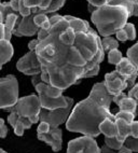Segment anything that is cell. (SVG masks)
Listing matches in <instances>:
<instances>
[{
    "mask_svg": "<svg viewBox=\"0 0 138 153\" xmlns=\"http://www.w3.org/2000/svg\"><path fill=\"white\" fill-rule=\"evenodd\" d=\"M35 15L36 14L31 13L28 16L21 17L16 23V26L14 27L13 35L16 37H31L33 35H37L40 28L33 22Z\"/></svg>",
    "mask_w": 138,
    "mask_h": 153,
    "instance_id": "cell-10",
    "label": "cell"
},
{
    "mask_svg": "<svg viewBox=\"0 0 138 153\" xmlns=\"http://www.w3.org/2000/svg\"><path fill=\"white\" fill-rule=\"evenodd\" d=\"M72 108H73V99L69 97L68 105L65 108H59L55 110L41 109L39 113V121L47 122V124H50L51 127H58L61 124L67 122Z\"/></svg>",
    "mask_w": 138,
    "mask_h": 153,
    "instance_id": "cell-6",
    "label": "cell"
},
{
    "mask_svg": "<svg viewBox=\"0 0 138 153\" xmlns=\"http://www.w3.org/2000/svg\"><path fill=\"white\" fill-rule=\"evenodd\" d=\"M102 50H104V52L109 53L111 50H114L119 48V42H118L116 39L112 38L111 36H109V37H104L102 40Z\"/></svg>",
    "mask_w": 138,
    "mask_h": 153,
    "instance_id": "cell-22",
    "label": "cell"
},
{
    "mask_svg": "<svg viewBox=\"0 0 138 153\" xmlns=\"http://www.w3.org/2000/svg\"><path fill=\"white\" fill-rule=\"evenodd\" d=\"M116 124L118 127V139L124 142L127 137L131 136V124H127L121 119H116Z\"/></svg>",
    "mask_w": 138,
    "mask_h": 153,
    "instance_id": "cell-21",
    "label": "cell"
},
{
    "mask_svg": "<svg viewBox=\"0 0 138 153\" xmlns=\"http://www.w3.org/2000/svg\"><path fill=\"white\" fill-rule=\"evenodd\" d=\"M39 140L50 145L54 152H59L63 147V131L58 127H51L47 134H37Z\"/></svg>",
    "mask_w": 138,
    "mask_h": 153,
    "instance_id": "cell-12",
    "label": "cell"
},
{
    "mask_svg": "<svg viewBox=\"0 0 138 153\" xmlns=\"http://www.w3.org/2000/svg\"><path fill=\"white\" fill-rule=\"evenodd\" d=\"M136 115H137V114H135V113H132V112L122 111V110H120V111L118 112L114 117H116V119H121V120L125 121L127 124H132L133 121H135L134 119H135Z\"/></svg>",
    "mask_w": 138,
    "mask_h": 153,
    "instance_id": "cell-26",
    "label": "cell"
},
{
    "mask_svg": "<svg viewBox=\"0 0 138 153\" xmlns=\"http://www.w3.org/2000/svg\"><path fill=\"white\" fill-rule=\"evenodd\" d=\"M50 21V17L47 16V14H36L35 16H33V22L35 24L38 26L39 28H42L44 26V24H47V22Z\"/></svg>",
    "mask_w": 138,
    "mask_h": 153,
    "instance_id": "cell-28",
    "label": "cell"
},
{
    "mask_svg": "<svg viewBox=\"0 0 138 153\" xmlns=\"http://www.w3.org/2000/svg\"><path fill=\"white\" fill-rule=\"evenodd\" d=\"M16 68L19 72L26 76H36L41 74V64L39 62L35 51H29L16 63Z\"/></svg>",
    "mask_w": 138,
    "mask_h": 153,
    "instance_id": "cell-8",
    "label": "cell"
},
{
    "mask_svg": "<svg viewBox=\"0 0 138 153\" xmlns=\"http://www.w3.org/2000/svg\"><path fill=\"white\" fill-rule=\"evenodd\" d=\"M128 17V11L125 7L112 4L97 8L91 14L92 23L96 26L97 31L102 38L109 37L122 29L127 23Z\"/></svg>",
    "mask_w": 138,
    "mask_h": 153,
    "instance_id": "cell-3",
    "label": "cell"
},
{
    "mask_svg": "<svg viewBox=\"0 0 138 153\" xmlns=\"http://www.w3.org/2000/svg\"><path fill=\"white\" fill-rule=\"evenodd\" d=\"M38 44H39L38 39H33V40H31V41L28 43V49H29V51H35Z\"/></svg>",
    "mask_w": 138,
    "mask_h": 153,
    "instance_id": "cell-37",
    "label": "cell"
},
{
    "mask_svg": "<svg viewBox=\"0 0 138 153\" xmlns=\"http://www.w3.org/2000/svg\"><path fill=\"white\" fill-rule=\"evenodd\" d=\"M51 126L47 122H40V124L37 127V134H47L50 131Z\"/></svg>",
    "mask_w": 138,
    "mask_h": 153,
    "instance_id": "cell-31",
    "label": "cell"
},
{
    "mask_svg": "<svg viewBox=\"0 0 138 153\" xmlns=\"http://www.w3.org/2000/svg\"><path fill=\"white\" fill-rule=\"evenodd\" d=\"M86 1L88 2V4H91L95 8H100L106 4H109L111 0H86Z\"/></svg>",
    "mask_w": 138,
    "mask_h": 153,
    "instance_id": "cell-32",
    "label": "cell"
},
{
    "mask_svg": "<svg viewBox=\"0 0 138 153\" xmlns=\"http://www.w3.org/2000/svg\"><path fill=\"white\" fill-rule=\"evenodd\" d=\"M0 2H1V0H0Z\"/></svg>",
    "mask_w": 138,
    "mask_h": 153,
    "instance_id": "cell-43",
    "label": "cell"
},
{
    "mask_svg": "<svg viewBox=\"0 0 138 153\" xmlns=\"http://www.w3.org/2000/svg\"><path fill=\"white\" fill-rule=\"evenodd\" d=\"M40 105L42 109L45 110H55L59 108H65L68 105L69 97L68 96H61L57 98H51L43 94H38Z\"/></svg>",
    "mask_w": 138,
    "mask_h": 153,
    "instance_id": "cell-14",
    "label": "cell"
},
{
    "mask_svg": "<svg viewBox=\"0 0 138 153\" xmlns=\"http://www.w3.org/2000/svg\"><path fill=\"white\" fill-rule=\"evenodd\" d=\"M19 100V82L15 76L0 78V109H7Z\"/></svg>",
    "mask_w": 138,
    "mask_h": 153,
    "instance_id": "cell-5",
    "label": "cell"
},
{
    "mask_svg": "<svg viewBox=\"0 0 138 153\" xmlns=\"http://www.w3.org/2000/svg\"><path fill=\"white\" fill-rule=\"evenodd\" d=\"M9 124L14 128V133L17 136H23L25 129H29L33 125L31 121L25 117H21L15 112H10L8 117Z\"/></svg>",
    "mask_w": 138,
    "mask_h": 153,
    "instance_id": "cell-13",
    "label": "cell"
},
{
    "mask_svg": "<svg viewBox=\"0 0 138 153\" xmlns=\"http://www.w3.org/2000/svg\"><path fill=\"white\" fill-rule=\"evenodd\" d=\"M33 86H35V90H36V92L38 94H43V95L47 96V97H51V98H57V97L63 96V92H64L63 90L54 88L52 85L44 83L42 81L36 83Z\"/></svg>",
    "mask_w": 138,
    "mask_h": 153,
    "instance_id": "cell-17",
    "label": "cell"
},
{
    "mask_svg": "<svg viewBox=\"0 0 138 153\" xmlns=\"http://www.w3.org/2000/svg\"><path fill=\"white\" fill-rule=\"evenodd\" d=\"M133 16H138V0H134V10H133Z\"/></svg>",
    "mask_w": 138,
    "mask_h": 153,
    "instance_id": "cell-40",
    "label": "cell"
},
{
    "mask_svg": "<svg viewBox=\"0 0 138 153\" xmlns=\"http://www.w3.org/2000/svg\"><path fill=\"white\" fill-rule=\"evenodd\" d=\"M53 2L54 0H24L25 6L30 9L33 14H50Z\"/></svg>",
    "mask_w": 138,
    "mask_h": 153,
    "instance_id": "cell-15",
    "label": "cell"
},
{
    "mask_svg": "<svg viewBox=\"0 0 138 153\" xmlns=\"http://www.w3.org/2000/svg\"><path fill=\"white\" fill-rule=\"evenodd\" d=\"M112 100L113 96L107 92L104 82L95 83L90 95L72 108L66 128L93 138L99 136V124L102 121L105 119L116 121L114 114L110 112Z\"/></svg>",
    "mask_w": 138,
    "mask_h": 153,
    "instance_id": "cell-2",
    "label": "cell"
},
{
    "mask_svg": "<svg viewBox=\"0 0 138 153\" xmlns=\"http://www.w3.org/2000/svg\"><path fill=\"white\" fill-rule=\"evenodd\" d=\"M4 39V24H3V16L0 10V40Z\"/></svg>",
    "mask_w": 138,
    "mask_h": 153,
    "instance_id": "cell-36",
    "label": "cell"
},
{
    "mask_svg": "<svg viewBox=\"0 0 138 153\" xmlns=\"http://www.w3.org/2000/svg\"><path fill=\"white\" fill-rule=\"evenodd\" d=\"M11 8L13 9L15 12H19V0H10L9 1Z\"/></svg>",
    "mask_w": 138,
    "mask_h": 153,
    "instance_id": "cell-38",
    "label": "cell"
},
{
    "mask_svg": "<svg viewBox=\"0 0 138 153\" xmlns=\"http://www.w3.org/2000/svg\"><path fill=\"white\" fill-rule=\"evenodd\" d=\"M131 136L138 138V121H133L131 124Z\"/></svg>",
    "mask_w": 138,
    "mask_h": 153,
    "instance_id": "cell-35",
    "label": "cell"
},
{
    "mask_svg": "<svg viewBox=\"0 0 138 153\" xmlns=\"http://www.w3.org/2000/svg\"><path fill=\"white\" fill-rule=\"evenodd\" d=\"M104 84H105L107 92L112 96L120 95L121 93H123L125 88H127L126 79L123 76H121L116 70L105 74Z\"/></svg>",
    "mask_w": 138,
    "mask_h": 153,
    "instance_id": "cell-9",
    "label": "cell"
},
{
    "mask_svg": "<svg viewBox=\"0 0 138 153\" xmlns=\"http://www.w3.org/2000/svg\"><path fill=\"white\" fill-rule=\"evenodd\" d=\"M127 96L134 99V100L136 101L137 106H138V83H135V85H134L132 88H130V90H128Z\"/></svg>",
    "mask_w": 138,
    "mask_h": 153,
    "instance_id": "cell-30",
    "label": "cell"
},
{
    "mask_svg": "<svg viewBox=\"0 0 138 153\" xmlns=\"http://www.w3.org/2000/svg\"><path fill=\"white\" fill-rule=\"evenodd\" d=\"M116 40L118 41H121V42H125L126 40H128L127 39V35L126 33H125V30L122 28V29L118 30L116 33Z\"/></svg>",
    "mask_w": 138,
    "mask_h": 153,
    "instance_id": "cell-34",
    "label": "cell"
},
{
    "mask_svg": "<svg viewBox=\"0 0 138 153\" xmlns=\"http://www.w3.org/2000/svg\"><path fill=\"white\" fill-rule=\"evenodd\" d=\"M0 153H8V152H7V151H4L3 149H1V148H0Z\"/></svg>",
    "mask_w": 138,
    "mask_h": 153,
    "instance_id": "cell-42",
    "label": "cell"
},
{
    "mask_svg": "<svg viewBox=\"0 0 138 153\" xmlns=\"http://www.w3.org/2000/svg\"><path fill=\"white\" fill-rule=\"evenodd\" d=\"M127 58L132 62L134 65L136 66V68L138 69V42H136L134 45L127 50Z\"/></svg>",
    "mask_w": 138,
    "mask_h": 153,
    "instance_id": "cell-23",
    "label": "cell"
},
{
    "mask_svg": "<svg viewBox=\"0 0 138 153\" xmlns=\"http://www.w3.org/2000/svg\"><path fill=\"white\" fill-rule=\"evenodd\" d=\"M67 153H102V151L95 138L83 135L68 142Z\"/></svg>",
    "mask_w": 138,
    "mask_h": 153,
    "instance_id": "cell-7",
    "label": "cell"
},
{
    "mask_svg": "<svg viewBox=\"0 0 138 153\" xmlns=\"http://www.w3.org/2000/svg\"><path fill=\"white\" fill-rule=\"evenodd\" d=\"M14 54L13 45L11 44V42L2 39L0 40V70L2 68V66L4 64H7L8 62H10Z\"/></svg>",
    "mask_w": 138,
    "mask_h": 153,
    "instance_id": "cell-18",
    "label": "cell"
},
{
    "mask_svg": "<svg viewBox=\"0 0 138 153\" xmlns=\"http://www.w3.org/2000/svg\"><path fill=\"white\" fill-rule=\"evenodd\" d=\"M112 102H116L119 106L120 110H122V111H128L137 114V112H136V109L138 107L137 104H136V101L134 99L128 97L127 94L121 93L120 95L113 96Z\"/></svg>",
    "mask_w": 138,
    "mask_h": 153,
    "instance_id": "cell-16",
    "label": "cell"
},
{
    "mask_svg": "<svg viewBox=\"0 0 138 153\" xmlns=\"http://www.w3.org/2000/svg\"><path fill=\"white\" fill-rule=\"evenodd\" d=\"M105 145H107L109 148L113 149V150L116 151H119L123 146H124V142L120 141L116 137H105Z\"/></svg>",
    "mask_w": 138,
    "mask_h": 153,
    "instance_id": "cell-24",
    "label": "cell"
},
{
    "mask_svg": "<svg viewBox=\"0 0 138 153\" xmlns=\"http://www.w3.org/2000/svg\"><path fill=\"white\" fill-rule=\"evenodd\" d=\"M100 151H102V153H116L118 151L113 150V149H111V148H109L107 145H104L102 148H100Z\"/></svg>",
    "mask_w": 138,
    "mask_h": 153,
    "instance_id": "cell-39",
    "label": "cell"
},
{
    "mask_svg": "<svg viewBox=\"0 0 138 153\" xmlns=\"http://www.w3.org/2000/svg\"><path fill=\"white\" fill-rule=\"evenodd\" d=\"M100 134H104L105 137H118V127H116V121H112L110 119H105L99 124Z\"/></svg>",
    "mask_w": 138,
    "mask_h": 153,
    "instance_id": "cell-20",
    "label": "cell"
},
{
    "mask_svg": "<svg viewBox=\"0 0 138 153\" xmlns=\"http://www.w3.org/2000/svg\"><path fill=\"white\" fill-rule=\"evenodd\" d=\"M8 135V127H7L4 120L0 119V138H6Z\"/></svg>",
    "mask_w": 138,
    "mask_h": 153,
    "instance_id": "cell-33",
    "label": "cell"
},
{
    "mask_svg": "<svg viewBox=\"0 0 138 153\" xmlns=\"http://www.w3.org/2000/svg\"><path fill=\"white\" fill-rule=\"evenodd\" d=\"M122 58H123V56H122V53L120 52L118 49L111 50L110 52L108 53V62H109V64H112V65H118V64L121 62Z\"/></svg>",
    "mask_w": 138,
    "mask_h": 153,
    "instance_id": "cell-25",
    "label": "cell"
},
{
    "mask_svg": "<svg viewBox=\"0 0 138 153\" xmlns=\"http://www.w3.org/2000/svg\"><path fill=\"white\" fill-rule=\"evenodd\" d=\"M41 105L39 100V96L36 94H31V95L24 96L19 98L16 104L12 107H9L6 111L15 112L21 117H25L31 121L33 124H36L39 122V113L41 111Z\"/></svg>",
    "mask_w": 138,
    "mask_h": 153,
    "instance_id": "cell-4",
    "label": "cell"
},
{
    "mask_svg": "<svg viewBox=\"0 0 138 153\" xmlns=\"http://www.w3.org/2000/svg\"><path fill=\"white\" fill-rule=\"evenodd\" d=\"M116 70L121 76H123L127 81V88H132L135 85L138 76V69L127 57H123L118 65H116Z\"/></svg>",
    "mask_w": 138,
    "mask_h": 153,
    "instance_id": "cell-11",
    "label": "cell"
},
{
    "mask_svg": "<svg viewBox=\"0 0 138 153\" xmlns=\"http://www.w3.org/2000/svg\"><path fill=\"white\" fill-rule=\"evenodd\" d=\"M62 16L55 14L50 17L49 36L39 41L35 52L41 64L42 82L65 91L82 79L97 76L105 52L99 35L86 21L78 28L75 42L61 41Z\"/></svg>",
    "mask_w": 138,
    "mask_h": 153,
    "instance_id": "cell-1",
    "label": "cell"
},
{
    "mask_svg": "<svg viewBox=\"0 0 138 153\" xmlns=\"http://www.w3.org/2000/svg\"><path fill=\"white\" fill-rule=\"evenodd\" d=\"M21 14L19 12H14V13L9 14L8 16L4 19L3 24H4V39L8 41H11L12 35H13V29L16 26V23L21 19Z\"/></svg>",
    "mask_w": 138,
    "mask_h": 153,
    "instance_id": "cell-19",
    "label": "cell"
},
{
    "mask_svg": "<svg viewBox=\"0 0 138 153\" xmlns=\"http://www.w3.org/2000/svg\"><path fill=\"white\" fill-rule=\"evenodd\" d=\"M123 29L125 30L128 40H131V41L135 40L136 39V29H135L134 24H132V23H126L125 26L123 27Z\"/></svg>",
    "mask_w": 138,
    "mask_h": 153,
    "instance_id": "cell-29",
    "label": "cell"
},
{
    "mask_svg": "<svg viewBox=\"0 0 138 153\" xmlns=\"http://www.w3.org/2000/svg\"><path fill=\"white\" fill-rule=\"evenodd\" d=\"M118 153H133V151H131L128 148H126L125 146H123V147L118 151Z\"/></svg>",
    "mask_w": 138,
    "mask_h": 153,
    "instance_id": "cell-41",
    "label": "cell"
},
{
    "mask_svg": "<svg viewBox=\"0 0 138 153\" xmlns=\"http://www.w3.org/2000/svg\"><path fill=\"white\" fill-rule=\"evenodd\" d=\"M124 146L126 148H128L133 152L138 153V138H134V137H132V136H128L126 139H125Z\"/></svg>",
    "mask_w": 138,
    "mask_h": 153,
    "instance_id": "cell-27",
    "label": "cell"
}]
</instances>
